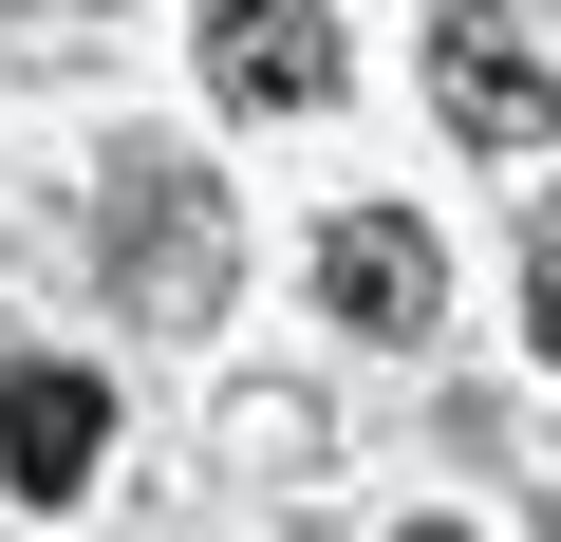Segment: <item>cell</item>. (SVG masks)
<instances>
[{
  "mask_svg": "<svg viewBox=\"0 0 561 542\" xmlns=\"http://www.w3.org/2000/svg\"><path fill=\"white\" fill-rule=\"evenodd\" d=\"M113 281H131L150 319H225V187H206L187 150H131V169H113Z\"/></svg>",
  "mask_w": 561,
  "mask_h": 542,
  "instance_id": "1",
  "label": "cell"
},
{
  "mask_svg": "<svg viewBox=\"0 0 561 542\" xmlns=\"http://www.w3.org/2000/svg\"><path fill=\"white\" fill-rule=\"evenodd\" d=\"M319 319H337V337H431V319H449V243H431L412 206H337V224H319Z\"/></svg>",
  "mask_w": 561,
  "mask_h": 542,
  "instance_id": "3",
  "label": "cell"
},
{
  "mask_svg": "<svg viewBox=\"0 0 561 542\" xmlns=\"http://www.w3.org/2000/svg\"><path fill=\"white\" fill-rule=\"evenodd\" d=\"M431 113H449L468 150H561V76L524 57L505 0H449V20H431Z\"/></svg>",
  "mask_w": 561,
  "mask_h": 542,
  "instance_id": "2",
  "label": "cell"
},
{
  "mask_svg": "<svg viewBox=\"0 0 561 542\" xmlns=\"http://www.w3.org/2000/svg\"><path fill=\"white\" fill-rule=\"evenodd\" d=\"M94 449H113V393L76 356H20V374H0V486H20V505H76Z\"/></svg>",
  "mask_w": 561,
  "mask_h": 542,
  "instance_id": "5",
  "label": "cell"
},
{
  "mask_svg": "<svg viewBox=\"0 0 561 542\" xmlns=\"http://www.w3.org/2000/svg\"><path fill=\"white\" fill-rule=\"evenodd\" d=\"M524 337L561 356V206H542V262H524Z\"/></svg>",
  "mask_w": 561,
  "mask_h": 542,
  "instance_id": "6",
  "label": "cell"
},
{
  "mask_svg": "<svg viewBox=\"0 0 561 542\" xmlns=\"http://www.w3.org/2000/svg\"><path fill=\"white\" fill-rule=\"evenodd\" d=\"M206 94L225 113H337V20L319 0H206Z\"/></svg>",
  "mask_w": 561,
  "mask_h": 542,
  "instance_id": "4",
  "label": "cell"
},
{
  "mask_svg": "<svg viewBox=\"0 0 561 542\" xmlns=\"http://www.w3.org/2000/svg\"><path fill=\"white\" fill-rule=\"evenodd\" d=\"M412 542H468V523H412Z\"/></svg>",
  "mask_w": 561,
  "mask_h": 542,
  "instance_id": "7",
  "label": "cell"
}]
</instances>
